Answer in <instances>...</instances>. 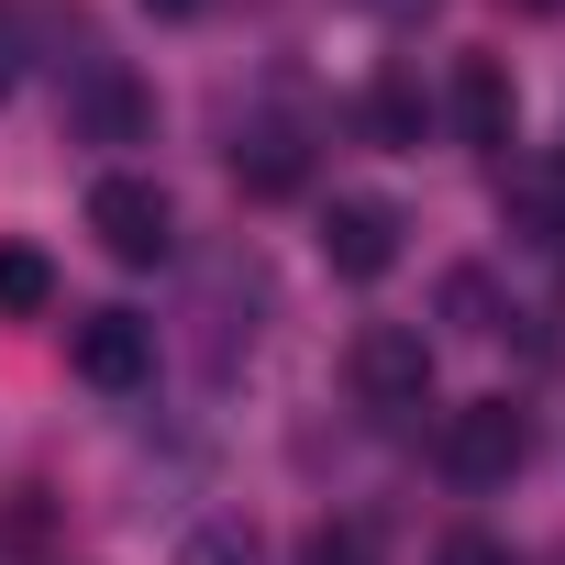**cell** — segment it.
Instances as JSON below:
<instances>
[{"instance_id": "obj_10", "label": "cell", "mask_w": 565, "mask_h": 565, "mask_svg": "<svg viewBox=\"0 0 565 565\" xmlns=\"http://www.w3.org/2000/svg\"><path fill=\"white\" fill-rule=\"evenodd\" d=\"M0 311H12V322H45L56 311V266L34 244H0Z\"/></svg>"}, {"instance_id": "obj_6", "label": "cell", "mask_w": 565, "mask_h": 565, "mask_svg": "<svg viewBox=\"0 0 565 565\" xmlns=\"http://www.w3.org/2000/svg\"><path fill=\"white\" fill-rule=\"evenodd\" d=\"M399 200H366V189H344V200H322V266L333 277H355V289H377V277L399 266Z\"/></svg>"}, {"instance_id": "obj_13", "label": "cell", "mask_w": 565, "mask_h": 565, "mask_svg": "<svg viewBox=\"0 0 565 565\" xmlns=\"http://www.w3.org/2000/svg\"><path fill=\"white\" fill-rule=\"evenodd\" d=\"M444 322H455V333H499V322H510L499 289H488V266H455V277H444Z\"/></svg>"}, {"instance_id": "obj_8", "label": "cell", "mask_w": 565, "mask_h": 565, "mask_svg": "<svg viewBox=\"0 0 565 565\" xmlns=\"http://www.w3.org/2000/svg\"><path fill=\"white\" fill-rule=\"evenodd\" d=\"M455 134H466L477 156H510V134H521V78H510V56H455Z\"/></svg>"}, {"instance_id": "obj_18", "label": "cell", "mask_w": 565, "mask_h": 565, "mask_svg": "<svg viewBox=\"0 0 565 565\" xmlns=\"http://www.w3.org/2000/svg\"><path fill=\"white\" fill-rule=\"evenodd\" d=\"M145 12H156V23H189V12H211V0H145Z\"/></svg>"}, {"instance_id": "obj_17", "label": "cell", "mask_w": 565, "mask_h": 565, "mask_svg": "<svg viewBox=\"0 0 565 565\" xmlns=\"http://www.w3.org/2000/svg\"><path fill=\"white\" fill-rule=\"evenodd\" d=\"M355 12H366V23H388V34H411V23H433V12H444V0H355Z\"/></svg>"}, {"instance_id": "obj_11", "label": "cell", "mask_w": 565, "mask_h": 565, "mask_svg": "<svg viewBox=\"0 0 565 565\" xmlns=\"http://www.w3.org/2000/svg\"><path fill=\"white\" fill-rule=\"evenodd\" d=\"M422 111H433V100H422L411 67H388V78L366 89V134H377V145H422Z\"/></svg>"}, {"instance_id": "obj_14", "label": "cell", "mask_w": 565, "mask_h": 565, "mask_svg": "<svg viewBox=\"0 0 565 565\" xmlns=\"http://www.w3.org/2000/svg\"><path fill=\"white\" fill-rule=\"evenodd\" d=\"M300 565H377V521H311V543H300Z\"/></svg>"}, {"instance_id": "obj_5", "label": "cell", "mask_w": 565, "mask_h": 565, "mask_svg": "<svg viewBox=\"0 0 565 565\" xmlns=\"http://www.w3.org/2000/svg\"><path fill=\"white\" fill-rule=\"evenodd\" d=\"M67 134H78V145H134V134H145V89H134V67L100 56L89 34H78V56H67Z\"/></svg>"}, {"instance_id": "obj_9", "label": "cell", "mask_w": 565, "mask_h": 565, "mask_svg": "<svg viewBox=\"0 0 565 565\" xmlns=\"http://www.w3.org/2000/svg\"><path fill=\"white\" fill-rule=\"evenodd\" d=\"M233 178H244V200H289V189L311 178V134H300V122H244Z\"/></svg>"}, {"instance_id": "obj_15", "label": "cell", "mask_w": 565, "mask_h": 565, "mask_svg": "<svg viewBox=\"0 0 565 565\" xmlns=\"http://www.w3.org/2000/svg\"><path fill=\"white\" fill-rule=\"evenodd\" d=\"M433 565H521V554H510V543H499V532H455V543H444V554H433Z\"/></svg>"}, {"instance_id": "obj_4", "label": "cell", "mask_w": 565, "mask_h": 565, "mask_svg": "<svg viewBox=\"0 0 565 565\" xmlns=\"http://www.w3.org/2000/svg\"><path fill=\"white\" fill-rule=\"evenodd\" d=\"M89 233H100L111 266H167L178 255V200L156 178H100L89 189Z\"/></svg>"}, {"instance_id": "obj_1", "label": "cell", "mask_w": 565, "mask_h": 565, "mask_svg": "<svg viewBox=\"0 0 565 565\" xmlns=\"http://www.w3.org/2000/svg\"><path fill=\"white\" fill-rule=\"evenodd\" d=\"M266 311H277V277H266V255H255V244H222V255L200 266V300H189V322H200V377H211V388H222V377L255 355Z\"/></svg>"}, {"instance_id": "obj_7", "label": "cell", "mask_w": 565, "mask_h": 565, "mask_svg": "<svg viewBox=\"0 0 565 565\" xmlns=\"http://www.w3.org/2000/svg\"><path fill=\"white\" fill-rule=\"evenodd\" d=\"M67 366L122 399V388L156 377V322H134V311H78V322H67Z\"/></svg>"}, {"instance_id": "obj_2", "label": "cell", "mask_w": 565, "mask_h": 565, "mask_svg": "<svg viewBox=\"0 0 565 565\" xmlns=\"http://www.w3.org/2000/svg\"><path fill=\"white\" fill-rule=\"evenodd\" d=\"M433 466H444L455 488H510V477L532 466V411H521V399H466V411H444Z\"/></svg>"}, {"instance_id": "obj_3", "label": "cell", "mask_w": 565, "mask_h": 565, "mask_svg": "<svg viewBox=\"0 0 565 565\" xmlns=\"http://www.w3.org/2000/svg\"><path fill=\"white\" fill-rule=\"evenodd\" d=\"M344 377H355V399H366L377 422H411V411L433 399V344H422V322H366V333L344 344Z\"/></svg>"}, {"instance_id": "obj_12", "label": "cell", "mask_w": 565, "mask_h": 565, "mask_svg": "<svg viewBox=\"0 0 565 565\" xmlns=\"http://www.w3.org/2000/svg\"><path fill=\"white\" fill-rule=\"evenodd\" d=\"M178 565H266V543H255L244 510H222V521H200V532L178 543Z\"/></svg>"}, {"instance_id": "obj_19", "label": "cell", "mask_w": 565, "mask_h": 565, "mask_svg": "<svg viewBox=\"0 0 565 565\" xmlns=\"http://www.w3.org/2000/svg\"><path fill=\"white\" fill-rule=\"evenodd\" d=\"M510 12H565V0H510Z\"/></svg>"}, {"instance_id": "obj_16", "label": "cell", "mask_w": 565, "mask_h": 565, "mask_svg": "<svg viewBox=\"0 0 565 565\" xmlns=\"http://www.w3.org/2000/svg\"><path fill=\"white\" fill-rule=\"evenodd\" d=\"M12 89H23V12L0 0V100H12Z\"/></svg>"}]
</instances>
